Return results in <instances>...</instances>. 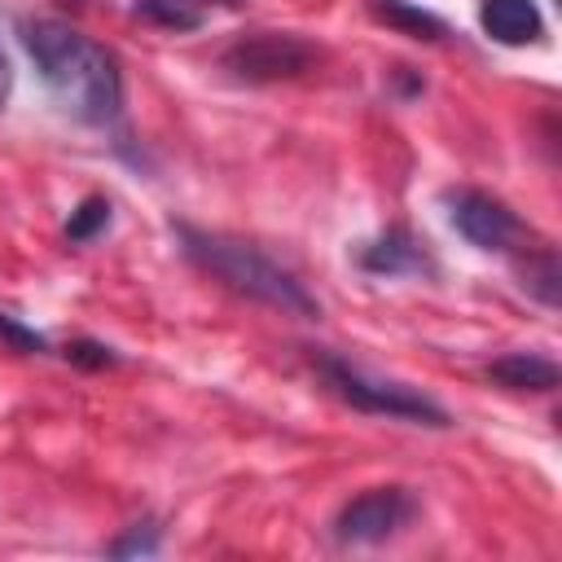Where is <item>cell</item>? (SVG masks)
I'll return each mask as SVG.
<instances>
[{"label":"cell","instance_id":"8","mask_svg":"<svg viewBox=\"0 0 562 562\" xmlns=\"http://www.w3.org/2000/svg\"><path fill=\"white\" fill-rule=\"evenodd\" d=\"M479 26L509 48L536 44L544 35V18L536 9V0H483L479 4Z\"/></svg>","mask_w":562,"mask_h":562},{"label":"cell","instance_id":"11","mask_svg":"<svg viewBox=\"0 0 562 562\" xmlns=\"http://www.w3.org/2000/svg\"><path fill=\"white\" fill-rule=\"evenodd\" d=\"M518 277H522V290L531 299H540L544 307L562 303V268H558V250L553 246L527 250V259H518Z\"/></svg>","mask_w":562,"mask_h":562},{"label":"cell","instance_id":"4","mask_svg":"<svg viewBox=\"0 0 562 562\" xmlns=\"http://www.w3.org/2000/svg\"><path fill=\"white\" fill-rule=\"evenodd\" d=\"M316 48L294 35V31H250L241 40H233L220 61L233 79L241 83H281V79H299L316 66Z\"/></svg>","mask_w":562,"mask_h":562},{"label":"cell","instance_id":"17","mask_svg":"<svg viewBox=\"0 0 562 562\" xmlns=\"http://www.w3.org/2000/svg\"><path fill=\"white\" fill-rule=\"evenodd\" d=\"M9 92H13V66H9V57L0 53V110H4V101H9Z\"/></svg>","mask_w":562,"mask_h":562},{"label":"cell","instance_id":"16","mask_svg":"<svg viewBox=\"0 0 562 562\" xmlns=\"http://www.w3.org/2000/svg\"><path fill=\"white\" fill-rule=\"evenodd\" d=\"M0 338L13 347V351H26V356H35V351H48V342H44V334H35V329H26L22 321H13L9 312H0Z\"/></svg>","mask_w":562,"mask_h":562},{"label":"cell","instance_id":"18","mask_svg":"<svg viewBox=\"0 0 562 562\" xmlns=\"http://www.w3.org/2000/svg\"><path fill=\"white\" fill-rule=\"evenodd\" d=\"M198 4H206V0H198ZM220 4H237V0H220Z\"/></svg>","mask_w":562,"mask_h":562},{"label":"cell","instance_id":"1","mask_svg":"<svg viewBox=\"0 0 562 562\" xmlns=\"http://www.w3.org/2000/svg\"><path fill=\"white\" fill-rule=\"evenodd\" d=\"M18 35L66 114L92 127H105L123 114V70L105 44L57 18H26Z\"/></svg>","mask_w":562,"mask_h":562},{"label":"cell","instance_id":"15","mask_svg":"<svg viewBox=\"0 0 562 562\" xmlns=\"http://www.w3.org/2000/svg\"><path fill=\"white\" fill-rule=\"evenodd\" d=\"M61 356H66L75 369H114V364H119L114 347H105V342H97V338H75V342H66Z\"/></svg>","mask_w":562,"mask_h":562},{"label":"cell","instance_id":"14","mask_svg":"<svg viewBox=\"0 0 562 562\" xmlns=\"http://www.w3.org/2000/svg\"><path fill=\"white\" fill-rule=\"evenodd\" d=\"M158 544H162V531L154 522H132L119 540L105 544V553L110 558H149V553H158Z\"/></svg>","mask_w":562,"mask_h":562},{"label":"cell","instance_id":"3","mask_svg":"<svg viewBox=\"0 0 562 562\" xmlns=\"http://www.w3.org/2000/svg\"><path fill=\"white\" fill-rule=\"evenodd\" d=\"M307 351H312V369L325 378V386H329L342 404H351V408H360V413H373V417H391V422H413V426H435V430L452 426L448 408L435 404L430 395L413 391L408 382L373 378V373H364L360 364L334 356L329 347H307Z\"/></svg>","mask_w":562,"mask_h":562},{"label":"cell","instance_id":"9","mask_svg":"<svg viewBox=\"0 0 562 562\" xmlns=\"http://www.w3.org/2000/svg\"><path fill=\"white\" fill-rule=\"evenodd\" d=\"M487 378L505 391H558L562 386V369L549 356H536V351H509V356L492 360Z\"/></svg>","mask_w":562,"mask_h":562},{"label":"cell","instance_id":"10","mask_svg":"<svg viewBox=\"0 0 562 562\" xmlns=\"http://www.w3.org/2000/svg\"><path fill=\"white\" fill-rule=\"evenodd\" d=\"M369 13H373L382 26L408 35V40H430V44H435V40L448 35L443 18H435V13H426V9H417V4H408V0H369Z\"/></svg>","mask_w":562,"mask_h":562},{"label":"cell","instance_id":"2","mask_svg":"<svg viewBox=\"0 0 562 562\" xmlns=\"http://www.w3.org/2000/svg\"><path fill=\"white\" fill-rule=\"evenodd\" d=\"M176 237H180L184 259H193L202 272H211L228 290H237V294H246V299H255L263 307H277L285 316H299V321H316L321 316V299L285 263L263 255L255 241H241V237H228V233H211V228H193V224H176Z\"/></svg>","mask_w":562,"mask_h":562},{"label":"cell","instance_id":"7","mask_svg":"<svg viewBox=\"0 0 562 562\" xmlns=\"http://www.w3.org/2000/svg\"><path fill=\"white\" fill-rule=\"evenodd\" d=\"M360 268L373 272V277H422V272H435L426 246L408 233V228H386L378 233L364 250H360Z\"/></svg>","mask_w":562,"mask_h":562},{"label":"cell","instance_id":"12","mask_svg":"<svg viewBox=\"0 0 562 562\" xmlns=\"http://www.w3.org/2000/svg\"><path fill=\"white\" fill-rule=\"evenodd\" d=\"M132 13L162 31H198L206 22V9L198 0H136Z\"/></svg>","mask_w":562,"mask_h":562},{"label":"cell","instance_id":"6","mask_svg":"<svg viewBox=\"0 0 562 562\" xmlns=\"http://www.w3.org/2000/svg\"><path fill=\"white\" fill-rule=\"evenodd\" d=\"M443 206L452 228L479 250H509L522 237V220L514 215V206L487 189H470V184L443 189Z\"/></svg>","mask_w":562,"mask_h":562},{"label":"cell","instance_id":"5","mask_svg":"<svg viewBox=\"0 0 562 562\" xmlns=\"http://www.w3.org/2000/svg\"><path fill=\"white\" fill-rule=\"evenodd\" d=\"M417 496L400 483L386 487H369L360 496H351L338 518H334V540L338 544H386L391 536H400L413 518H417Z\"/></svg>","mask_w":562,"mask_h":562},{"label":"cell","instance_id":"13","mask_svg":"<svg viewBox=\"0 0 562 562\" xmlns=\"http://www.w3.org/2000/svg\"><path fill=\"white\" fill-rule=\"evenodd\" d=\"M110 228V202L101 198V193H88L75 211H70V220H66V241H92V237H101Z\"/></svg>","mask_w":562,"mask_h":562}]
</instances>
